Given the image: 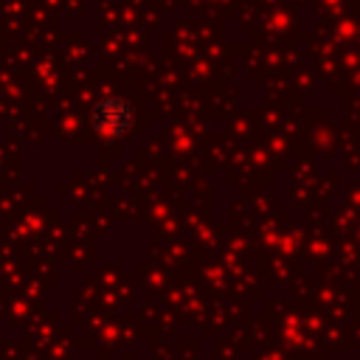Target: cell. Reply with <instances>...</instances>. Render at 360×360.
I'll return each mask as SVG.
<instances>
[{"label": "cell", "instance_id": "obj_1", "mask_svg": "<svg viewBox=\"0 0 360 360\" xmlns=\"http://www.w3.org/2000/svg\"><path fill=\"white\" fill-rule=\"evenodd\" d=\"M90 121L96 127L98 135L104 138H118L129 129V121H132V107L124 101V98H115V96H107V98H98L90 110Z\"/></svg>", "mask_w": 360, "mask_h": 360}]
</instances>
